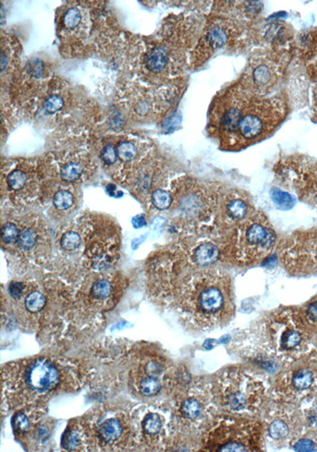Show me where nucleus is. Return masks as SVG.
<instances>
[{
  "instance_id": "obj_23",
  "label": "nucleus",
  "mask_w": 317,
  "mask_h": 452,
  "mask_svg": "<svg viewBox=\"0 0 317 452\" xmlns=\"http://www.w3.org/2000/svg\"><path fill=\"white\" fill-rule=\"evenodd\" d=\"M73 195L68 191H60L53 198V203L58 210H67L73 204Z\"/></svg>"
},
{
  "instance_id": "obj_28",
  "label": "nucleus",
  "mask_w": 317,
  "mask_h": 452,
  "mask_svg": "<svg viewBox=\"0 0 317 452\" xmlns=\"http://www.w3.org/2000/svg\"><path fill=\"white\" fill-rule=\"evenodd\" d=\"M17 226L12 223H7L2 228V239L6 244H12L17 241L19 236Z\"/></svg>"
},
{
  "instance_id": "obj_40",
  "label": "nucleus",
  "mask_w": 317,
  "mask_h": 452,
  "mask_svg": "<svg viewBox=\"0 0 317 452\" xmlns=\"http://www.w3.org/2000/svg\"><path fill=\"white\" fill-rule=\"evenodd\" d=\"M1 65H2V72L4 71V68H5V66L7 65V60H5V56H4V53H2V56H1Z\"/></svg>"
},
{
  "instance_id": "obj_17",
  "label": "nucleus",
  "mask_w": 317,
  "mask_h": 452,
  "mask_svg": "<svg viewBox=\"0 0 317 452\" xmlns=\"http://www.w3.org/2000/svg\"><path fill=\"white\" fill-rule=\"evenodd\" d=\"M46 304V298L42 293L34 291L30 293L26 298L25 306L30 312L37 313L42 311Z\"/></svg>"
},
{
  "instance_id": "obj_1",
  "label": "nucleus",
  "mask_w": 317,
  "mask_h": 452,
  "mask_svg": "<svg viewBox=\"0 0 317 452\" xmlns=\"http://www.w3.org/2000/svg\"><path fill=\"white\" fill-rule=\"evenodd\" d=\"M247 82L227 87L210 108L208 132L222 149L238 151L274 132L286 115L280 98L262 97Z\"/></svg>"
},
{
  "instance_id": "obj_38",
  "label": "nucleus",
  "mask_w": 317,
  "mask_h": 452,
  "mask_svg": "<svg viewBox=\"0 0 317 452\" xmlns=\"http://www.w3.org/2000/svg\"><path fill=\"white\" fill-rule=\"evenodd\" d=\"M296 446L300 450H310L313 448L314 443L308 439H303L299 441Z\"/></svg>"
},
{
  "instance_id": "obj_8",
  "label": "nucleus",
  "mask_w": 317,
  "mask_h": 452,
  "mask_svg": "<svg viewBox=\"0 0 317 452\" xmlns=\"http://www.w3.org/2000/svg\"><path fill=\"white\" fill-rule=\"evenodd\" d=\"M59 379V372L55 366L46 359L34 360L26 371L27 386L36 391L52 390L57 386Z\"/></svg>"
},
{
  "instance_id": "obj_21",
  "label": "nucleus",
  "mask_w": 317,
  "mask_h": 452,
  "mask_svg": "<svg viewBox=\"0 0 317 452\" xmlns=\"http://www.w3.org/2000/svg\"><path fill=\"white\" fill-rule=\"evenodd\" d=\"M82 173L83 169L79 164H68L61 169V178L64 181L75 182L81 176Z\"/></svg>"
},
{
  "instance_id": "obj_7",
  "label": "nucleus",
  "mask_w": 317,
  "mask_h": 452,
  "mask_svg": "<svg viewBox=\"0 0 317 452\" xmlns=\"http://www.w3.org/2000/svg\"><path fill=\"white\" fill-rule=\"evenodd\" d=\"M266 339L277 357L289 359L300 346L303 336L289 309L274 313L265 322Z\"/></svg>"
},
{
  "instance_id": "obj_36",
  "label": "nucleus",
  "mask_w": 317,
  "mask_h": 452,
  "mask_svg": "<svg viewBox=\"0 0 317 452\" xmlns=\"http://www.w3.org/2000/svg\"><path fill=\"white\" fill-rule=\"evenodd\" d=\"M146 371L148 376L156 377L157 375H161L163 371V367L156 362L151 361L147 364Z\"/></svg>"
},
{
  "instance_id": "obj_3",
  "label": "nucleus",
  "mask_w": 317,
  "mask_h": 452,
  "mask_svg": "<svg viewBox=\"0 0 317 452\" xmlns=\"http://www.w3.org/2000/svg\"><path fill=\"white\" fill-rule=\"evenodd\" d=\"M276 243L275 231L269 220L262 213L254 212L236 225L221 248V259L225 256L242 266L257 264L270 256Z\"/></svg>"
},
{
  "instance_id": "obj_26",
  "label": "nucleus",
  "mask_w": 317,
  "mask_h": 452,
  "mask_svg": "<svg viewBox=\"0 0 317 452\" xmlns=\"http://www.w3.org/2000/svg\"><path fill=\"white\" fill-rule=\"evenodd\" d=\"M81 21V14L76 8H70L64 16V25L68 30H73Z\"/></svg>"
},
{
  "instance_id": "obj_10",
  "label": "nucleus",
  "mask_w": 317,
  "mask_h": 452,
  "mask_svg": "<svg viewBox=\"0 0 317 452\" xmlns=\"http://www.w3.org/2000/svg\"><path fill=\"white\" fill-rule=\"evenodd\" d=\"M225 213L231 223L237 224L249 214L248 203L238 195H230L227 198Z\"/></svg>"
},
{
  "instance_id": "obj_11",
  "label": "nucleus",
  "mask_w": 317,
  "mask_h": 452,
  "mask_svg": "<svg viewBox=\"0 0 317 452\" xmlns=\"http://www.w3.org/2000/svg\"><path fill=\"white\" fill-rule=\"evenodd\" d=\"M287 386L290 385L295 391H304L311 387L313 383V375L311 371L306 368H299L295 370L290 376L287 375Z\"/></svg>"
},
{
  "instance_id": "obj_20",
  "label": "nucleus",
  "mask_w": 317,
  "mask_h": 452,
  "mask_svg": "<svg viewBox=\"0 0 317 452\" xmlns=\"http://www.w3.org/2000/svg\"><path fill=\"white\" fill-rule=\"evenodd\" d=\"M162 427V422L158 415L149 413L143 421V428L146 433L154 435L158 433Z\"/></svg>"
},
{
  "instance_id": "obj_34",
  "label": "nucleus",
  "mask_w": 317,
  "mask_h": 452,
  "mask_svg": "<svg viewBox=\"0 0 317 452\" xmlns=\"http://www.w3.org/2000/svg\"><path fill=\"white\" fill-rule=\"evenodd\" d=\"M43 63L38 59H34L32 61H29L27 64V71L29 74L31 75L33 77H41L43 73Z\"/></svg>"
},
{
  "instance_id": "obj_5",
  "label": "nucleus",
  "mask_w": 317,
  "mask_h": 452,
  "mask_svg": "<svg viewBox=\"0 0 317 452\" xmlns=\"http://www.w3.org/2000/svg\"><path fill=\"white\" fill-rule=\"evenodd\" d=\"M214 391L223 409L239 415L255 412L264 396L262 382L239 370L225 371L217 377Z\"/></svg>"
},
{
  "instance_id": "obj_32",
  "label": "nucleus",
  "mask_w": 317,
  "mask_h": 452,
  "mask_svg": "<svg viewBox=\"0 0 317 452\" xmlns=\"http://www.w3.org/2000/svg\"><path fill=\"white\" fill-rule=\"evenodd\" d=\"M117 152L115 146L110 144L104 147L101 154V158L104 163L107 165H112L115 163L117 159Z\"/></svg>"
},
{
  "instance_id": "obj_4",
  "label": "nucleus",
  "mask_w": 317,
  "mask_h": 452,
  "mask_svg": "<svg viewBox=\"0 0 317 452\" xmlns=\"http://www.w3.org/2000/svg\"><path fill=\"white\" fill-rule=\"evenodd\" d=\"M262 427L247 418L220 417L203 435L202 451H261Z\"/></svg>"
},
{
  "instance_id": "obj_35",
  "label": "nucleus",
  "mask_w": 317,
  "mask_h": 452,
  "mask_svg": "<svg viewBox=\"0 0 317 452\" xmlns=\"http://www.w3.org/2000/svg\"><path fill=\"white\" fill-rule=\"evenodd\" d=\"M24 288V285L22 282H12L8 287V291L14 298H19L23 295Z\"/></svg>"
},
{
  "instance_id": "obj_18",
  "label": "nucleus",
  "mask_w": 317,
  "mask_h": 452,
  "mask_svg": "<svg viewBox=\"0 0 317 452\" xmlns=\"http://www.w3.org/2000/svg\"><path fill=\"white\" fill-rule=\"evenodd\" d=\"M161 389V383L156 377L148 376L140 382V390L143 395H155L158 394Z\"/></svg>"
},
{
  "instance_id": "obj_12",
  "label": "nucleus",
  "mask_w": 317,
  "mask_h": 452,
  "mask_svg": "<svg viewBox=\"0 0 317 452\" xmlns=\"http://www.w3.org/2000/svg\"><path fill=\"white\" fill-rule=\"evenodd\" d=\"M168 53L164 48L153 49L146 56V67L151 72H158L164 70L168 65Z\"/></svg>"
},
{
  "instance_id": "obj_39",
  "label": "nucleus",
  "mask_w": 317,
  "mask_h": 452,
  "mask_svg": "<svg viewBox=\"0 0 317 452\" xmlns=\"http://www.w3.org/2000/svg\"><path fill=\"white\" fill-rule=\"evenodd\" d=\"M132 225L135 228H141L146 225L145 218H143V215H136L134 218H132Z\"/></svg>"
},
{
  "instance_id": "obj_31",
  "label": "nucleus",
  "mask_w": 317,
  "mask_h": 452,
  "mask_svg": "<svg viewBox=\"0 0 317 452\" xmlns=\"http://www.w3.org/2000/svg\"><path fill=\"white\" fill-rule=\"evenodd\" d=\"M12 425H13L14 429L19 432H25L30 428V420L27 418L26 415L23 414L22 412H19L17 414L15 415L12 420Z\"/></svg>"
},
{
  "instance_id": "obj_6",
  "label": "nucleus",
  "mask_w": 317,
  "mask_h": 452,
  "mask_svg": "<svg viewBox=\"0 0 317 452\" xmlns=\"http://www.w3.org/2000/svg\"><path fill=\"white\" fill-rule=\"evenodd\" d=\"M180 210L190 222L195 223L197 230L207 229L218 212L220 201L215 191L206 184L190 181L180 197Z\"/></svg>"
},
{
  "instance_id": "obj_2",
  "label": "nucleus",
  "mask_w": 317,
  "mask_h": 452,
  "mask_svg": "<svg viewBox=\"0 0 317 452\" xmlns=\"http://www.w3.org/2000/svg\"><path fill=\"white\" fill-rule=\"evenodd\" d=\"M182 307L187 322L198 333L225 327L235 315L230 276L220 269L198 264L190 252Z\"/></svg>"
},
{
  "instance_id": "obj_25",
  "label": "nucleus",
  "mask_w": 317,
  "mask_h": 452,
  "mask_svg": "<svg viewBox=\"0 0 317 452\" xmlns=\"http://www.w3.org/2000/svg\"><path fill=\"white\" fill-rule=\"evenodd\" d=\"M27 176L20 170H15L8 176V184L12 189L20 190L26 185Z\"/></svg>"
},
{
  "instance_id": "obj_37",
  "label": "nucleus",
  "mask_w": 317,
  "mask_h": 452,
  "mask_svg": "<svg viewBox=\"0 0 317 452\" xmlns=\"http://www.w3.org/2000/svg\"><path fill=\"white\" fill-rule=\"evenodd\" d=\"M306 315L311 322H317V301L309 304L306 311Z\"/></svg>"
},
{
  "instance_id": "obj_22",
  "label": "nucleus",
  "mask_w": 317,
  "mask_h": 452,
  "mask_svg": "<svg viewBox=\"0 0 317 452\" xmlns=\"http://www.w3.org/2000/svg\"><path fill=\"white\" fill-rule=\"evenodd\" d=\"M117 157L123 162H128L136 157L137 151L134 144L130 142L124 141L119 144L117 148Z\"/></svg>"
},
{
  "instance_id": "obj_27",
  "label": "nucleus",
  "mask_w": 317,
  "mask_h": 452,
  "mask_svg": "<svg viewBox=\"0 0 317 452\" xmlns=\"http://www.w3.org/2000/svg\"><path fill=\"white\" fill-rule=\"evenodd\" d=\"M61 246L67 251H73L81 244V238L75 232H68L64 234L61 241Z\"/></svg>"
},
{
  "instance_id": "obj_9",
  "label": "nucleus",
  "mask_w": 317,
  "mask_h": 452,
  "mask_svg": "<svg viewBox=\"0 0 317 452\" xmlns=\"http://www.w3.org/2000/svg\"><path fill=\"white\" fill-rule=\"evenodd\" d=\"M191 252L195 262L202 266H212L221 259V248L209 240L197 244Z\"/></svg>"
},
{
  "instance_id": "obj_24",
  "label": "nucleus",
  "mask_w": 317,
  "mask_h": 452,
  "mask_svg": "<svg viewBox=\"0 0 317 452\" xmlns=\"http://www.w3.org/2000/svg\"><path fill=\"white\" fill-rule=\"evenodd\" d=\"M111 289L110 282L106 280H99L93 285L91 293L96 298L105 299L110 295Z\"/></svg>"
},
{
  "instance_id": "obj_15",
  "label": "nucleus",
  "mask_w": 317,
  "mask_h": 452,
  "mask_svg": "<svg viewBox=\"0 0 317 452\" xmlns=\"http://www.w3.org/2000/svg\"><path fill=\"white\" fill-rule=\"evenodd\" d=\"M38 240V235L31 229H25L19 233L17 242L23 250H31L34 248Z\"/></svg>"
},
{
  "instance_id": "obj_19",
  "label": "nucleus",
  "mask_w": 317,
  "mask_h": 452,
  "mask_svg": "<svg viewBox=\"0 0 317 452\" xmlns=\"http://www.w3.org/2000/svg\"><path fill=\"white\" fill-rule=\"evenodd\" d=\"M271 198L274 203L277 206H279L280 208L287 210L293 206V199L292 196L285 191H281L277 188L272 190Z\"/></svg>"
},
{
  "instance_id": "obj_14",
  "label": "nucleus",
  "mask_w": 317,
  "mask_h": 452,
  "mask_svg": "<svg viewBox=\"0 0 317 452\" xmlns=\"http://www.w3.org/2000/svg\"><path fill=\"white\" fill-rule=\"evenodd\" d=\"M202 410V405L195 397H188L182 403L180 412L186 418L194 420L200 416Z\"/></svg>"
},
{
  "instance_id": "obj_30",
  "label": "nucleus",
  "mask_w": 317,
  "mask_h": 452,
  "mask_svg": "<svg viewBox=\"0 0 317 452\" xmlns=\"http://www.w3.org/2000/svg\"><path fill=\"white\" fill-rule=\"evenodd\" d=\"M80 443V439L76 431H66L63 435L62 446L67 450H74Z\"/></svg>"
},
{
  "instance_id": "obj_13",
  "label": "nucleus",
  "mask_w": 317,
  "mask_h": 452,
  "mask_svg": "<svg viewBox=\"0 0 317 452\" xmlns=\"http://www.w3.org/2000/svg\"><path fill=\"white\" fill-rule=\"evenodd\" d=\"M122 431L121 424L117 419L112 418L104 422L99 427L98 434L106 443H112L118 439Z\"/></svg>"
},
{
  "instance_id": "obj_29",
  "label": "nucleus",
  "mask_w": 317,
  "mask_h": 452,
  "mask_svg": "<svg viewBox=\"0 0 317 452\" xmlns=\"http://www.w3.org/2000/svg\"><path fill=\"white\" fill-rule=\"evenodd\" d=\"M64 106V101L57 95H50L45 102V110L49 114H55L60 111Z\"/></svg>"
},
{
  "instance_id": "obj_33",
  "label": "nucleus",
  "mask_w": 317,
  "mask_h": 452,
  "mask_svg": "<svg viewBox=\"0 0 317 452\" xmlns=\"http://www.w3.org/2000/svg\"><path fill=\"white\" fill-rule=\"evenodd\" d=\"M270 435L274 439H279L282 437L285 436L288 434V427L284 422L277 421L274 422L270 425Z\"/></svg>"
},
{
  "instance_id": "obj_16",
  "label": "nucleus",
  "mask_w": 317,
  "mask_h": 452,
  "mask_svg": "<svg viewBox=\"0 0 317 452\" xmlns=\"http://www.w3.org/2000/svg\"><path fill=\"white\" fill-rule=\"evenodd\" d=\"M152 204L155 208L164 210L170 207L172 203V197L168 191L162 189L155 190L151 195Z\"/></svg>"
}]
</instances>
